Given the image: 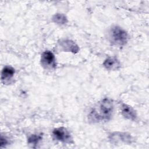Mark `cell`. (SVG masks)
<instances>
[{
	"mask_svg": "<svg viewBox=\"0 0 149 149\" xmlns=\"http://www.w3.org/2000/svg\"><path fill=\"white\" fill-rule=\"evenodd\" d=\"M60 45L63 49V50L68 52L76 53L79 50V48L77 44L73 41L69 40L61 41L60 42Z\"/></svg>",
	"mask_w": 149,
	"mask_h": 149,
	"instance_id": "7",
	"label": "cell"
},
{
	"mask_svg": "<svg viewBox=\"0 0 149 149\" xmlns=\"http://www.w3.org/2000/svg\"><path fill=\"white\" fill-rule=\"evenodd\" d=\"M15 74V69L9 66L4 67L2 70L1 73V79L2 80L10 79Z\"/></svg>",
	"mask_w": 149,
	"mask_h": 149,
	"instance_id": "9",
	"label": "cell"
},
{
	"mask_svg": "<svg viewBox=\"0 0 149 149\" xmlns=\"http://www.w3.org/2000/svg\"><path fill=\"white\" fill-rule=\"evenodd\" d=\"M41 62L45 68H54L56 66L55 56L50 51H45L42 54Z\"/></svg>",
	"mask_w": 149,
	"mask_h": 149,
	"instance_id": "3",
	"label": "cell"
},
{
	"mask_svg": "<svg viewBox=\"0 0 149 149\" xmlns=\"http://www.w3.org/2000/svg\"><path fill=\"white\" fill-rule=\"evenodd\" d=\"M110 37L115 44L119 46L126 44L128 40V35L126 31L118 26H114L111 29Z\"/></svg>",
	"mask_w": 149,
	"mask_h": 149,
	"instance_id": "2",
	"label": "cell"
},
{
	"mask_svg": "<svg viewBox=\"0 0 149 149\" xmlns=\"http://www.w3.org/2000/svg\"><path fill=\"white\" fill-rule=\"evenodd\" d=\"M42 139V136L40 134H32L28 138V143L32 146H36Z\"/></svg>",
	"mask_w": 149,
	"mask_h": 149,
	"instance_id": "11",
	"label": "cell"
},
{
	"mask_svg": "<svg viewBox=\"0 0 149 149\" xmlns=\"http://www.w3.org/2000/svg\"><path fill=\"white\" fill-rule=\"evenodd\" d=\"M110 140L112 142H124L131 143L132 137L130 134L125 133L115 132L110 136Z\"/></svg>",
	"mask_w": 149,
	"mask_h": 149,
	"instance_id": "5",
	"label": "cell"
},
{
	"mask_svg": "<svg viewBox=\"0 0 149 149\" xmlns=\"http://www.w3.org/2000/svg\"><path fill=\"white\" fill-rule=\"evenodd\" d=\"M120 109L121 113L125 118L131 120H136L137 118V115L135 111L132 108V107L126 104H122L120 107Z\"/></svg>",
	"mask_w": 149,
	"mask_h": 149,
	"instance_id": "6",
	"label": "cell"
},
{
	"mask_svg": "<svg viewBox=\"0 0 149 149\" xmlns=\"http://www.w3.org/2000/svg\"><path fill=\"white\" fill-rule=\"evenodd\" d=\"M113 108L112 101L109 98H104L99 104L98 110L96 109L93 110L90 113V116L93 121L108 120L111 116Z\"/></svg>",
	"mask_w": 149,
	"mask_h": 149,
	"instance_id": "1",
	"label": "cell"
},
{
	"mask_svg": "<svg viewBox=\"0 0 149 149\" xmlns=\"http://www.w3.org/2000/svg\"><path fill=\"white\" fill-rule=\"evenodd\" d=\"M52 134L55 139L62 142H68L70 140L69 133L63 127L55 129L52 132Z\"/></svg>",
	"mask_w": 149,
	"mask_h": 149,
	"instance_id": "4",
	"label": "cell"
},
{
	"mask_svg": "<svg viewBox=\"0 0 149 149\" xmlns=\"http://www.w3.org/2000/svg\"><path fill=\"white\" fill-rule=\"evenodd\" d=\"M53 21L59 24H64L68 22L66 16L62 13H56L52 17Z\"/></svg>",
	"mask_w": 149,
	"mask_h": 149,
	"instance_id": "10",
	"label": "cell"
},
{
	"mask_svg": "<svg viewBox=\"0 0 149 149\" xmlns=\"http://www.w3.org/2000/svg\"><path fill=\"white\" fill-rule=\"evenodd\" d=\"M8 140L5 137L1 136V147H3V146H5L8 144Z\"/></svg>",
	"mask_w": 149,
	"mask_h": 149,
	"instance_id": "12",
	"label": "cell"
},
{
	"mask_svg": "<svg viewBox=\"0 0 149 149\" xmlns=\"http://www.w3.org/2000/svg\"><path fill=\"white\" fill-rule=\"evenodd\" d=\"M104 67L108 70L117 69L120 67V63L115 58H108L106 59L103 63Z\"/></svg>",
	"mask_w": 149,
	"mask_h": 149,
	"instance_id": "8",
	"label": "cell"
}]
</instances>
